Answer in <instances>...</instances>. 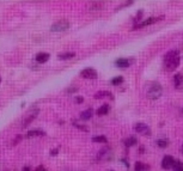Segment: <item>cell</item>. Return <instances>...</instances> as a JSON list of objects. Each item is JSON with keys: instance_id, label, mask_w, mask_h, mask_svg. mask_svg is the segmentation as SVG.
<instances>
[{"instance_id": "cell-1", "label": "cell", "mask_w": 183, "mask_h": 171, "mask_svg": "<svg viewBox=\"0 0 183 171\" xmlns=\"http://www.w3.org/2000/svg\"><path fill=\"white\" fill-rule=\"evenodd\" d=\"M181 62V58L177 50H170L164 55V65L168 71H175Z\"/></svg>"}, {"instance_id": "cell-2", "label": "cell", "mask_w": 183, "mask_h": 171, "mask_svg": "<svg viewBox=\"0 0 183 171\" xmlns=\"http://www.w3.org/2000/svg\"><path fill=\"white\" fill-rule=\"evenodd\" d=\"M163 93V87L159 83H152L147 89V97L150 100H158Z\"/></svg>"}, {"instance_id": "cell-3", "label": "cell", "mask_w": 183, "mask_h": 171, "mask_svg": "<svg viewBox=\"0 0 183 171\" xmlns=\"http://www.w3.org/2000/svg\"><path fill=\"white\" fill-rule=\"evenodd\" d=\"M164 19V16H160V17H152V18H147L146 21L144 22H140L138 24L134 25V28H132V30H136V29H140V28H144V27H147V25H152L154 23L159 22V21H163Z\"/></svg>"}, {"instance_id": "cell-4", "label": "cell", "mask_w": 183, "mask_h": 171, "mask_svg": "<svg viewBox=\"0 0 183 171\" xmlns=\"http://www.w3.org/2000/svg\"><path fill=\"white\" fill-rule=\"evenodd\" d=\"M134 129H135L136 133H139V134H141V135H144V137H150V135H151V128H150L146 123L138 122V123L135 125Z\"/></svg>"}, {"instance_id": "cell-5", "label": "cell", "mask_w": 183, "mask_h": 171, "mask_svg": "<svg viewBox=\"0 0 183 171\" xmlns=\"http://www.w3.org/2000/svg\"><path fill=\"white\" fill-rule=\"evenodd\" d=\"M69 28V23L67 21H59L56 23H54L50 28L52 31H65Z\"/></svg>"}, {"instance_id": "cell-6", "label": "cell", "mask_w": 183, "mask_h": 171, "mask_svg": "<svg viewBox=\"0 0 183 171\" xmlns=\"http://www.w3.org/2000/svg\"><path fill=\"white\" fill-rule=\"evenodd\" d=\"M80 75L85 79H97L98 74H97V71L93 68H85L80 72Z\"/></svg>"}, {"instance_id": "cell-7", "label": "cell", "mask_w": 183, "mask_h": 171, "mask_svg": "<svg viewBox=\"0 0 183 171\" xmlns=\"http://www.w3.org/2000/svg\"><path fill=\"white\" fill-rule=\"evenodd\" d=\"M174 164H175L174 157H171V156H165V157L163 158V162H162V168L165 169V170H169V169H172V168H174Z\"/></svg>"}, {"instance_id": "cell-8", "label": "cell", "mask_w": 183, "mask_h": 171, "mask_svg": "<svg viewBox=\"0 0 183 171\" xmlns=\"http://www.w3.org/2000/svg\"><path fill=\"white\" fill-rule=\"evenodd\" d=\"M130 64H132V60L130 59H117L116 61H115V65L119 67V68H127V67H129L130 66Z\"/></svg>"}, {"instance_id": "cell-9", "label": "cell", "mask_w": 183, "mask_h": 171, "mask_svg": "<svg viewBox=\"0 0 183 171\" xmlns=\"http://www.w3.org/2000/svg\"><path fill=\"white\" fill-rule=\"evenodd\" d=\"M48 60H49V54L48 53H38L36 55V61L40 62V64H44Z\"/></svg>"}, {"instance_id": "cell-10", "label": "cell", "mask_w": 183, "mask_h": 171, "mask_svg": "<svg viewBox=\"0 0 183 171\" xmlns=\"http://www.w3.org/2000/svg\"><path fill=\"white\" fill-rule=\"evenodd\" d=\"M105 97H109V98H113L111 93L109 91H98L96 95H95V98L96 100H101V98H105Z\"/></svg>"}, {"instance_id": "cell-11", "label": "cell", "mask_w": 183, "mask_h": 171, "mask_svg": "<svg viewBox=\"0 0 183 171\" xmlns=\"http://www.w3.org/2000/svg\"><path fill=\"white\" fill-rule=\"evenodd\" d=\"M92 114H93V110L92 109H88V110H85V111L82 112L80 119L84 120V121H88V120H90L92 117Z\"/></svg>"}, {"instance_id": "cell-12", "label": "cell", "mask_w": 183, "mask_h": 171, "mask_svg": "<svg viewBox=\"0 0 183 171\" xmlns=\"http://www.w3.org/2000/svg\"><path fill=\"white\" fill-rule=\"evenodd\" d=\"M109 112V105L108 104H103L101 108H98L97 110V115L98 116H103V115H107Z\"/></svg>"}, {"instance_id": "cell-13", "label": "cell", "mask_w": 183, "mask_h": 171, "mask_svg": "<svg viewBox=\"0 0 183 171\" xmlns=\"http://www.w3.org/2000/svg\"><path fill=\"white\" fill-rule=\"evenodd\" d=\"M136 142H138L136 138H135V137H130V138H128V139L124 141V145H126V147H130V146L136 145Z\"/></svg>"}, {"instance_id": "cell-14", "label": "cell", "mask_w": 183, "mask_h": 171, "mask_svg": "<svg viewBox=\"0 0 183 171\" xmlns=\"http://www.w3.org/2000/svg\"><path fill=\"white\" fill-rule=\"evenodd\" d=\"M174 83H175V85H176V86L182 85V83H183V74L182 73H177V74L175 75V78H174Z\"/></svg>"}, {"instance_id": "cell-15", "label": "cell", "mask_w": 183, "mask_h": 171, "mask_svg": "<svg viewBox=\"0 0 183 171\" xmlns=\"http://www.w3.org/2000/svg\"><path fill=\"white\" fill-rule=\"evenodd\" d=\"M73 56H75L74 53H62V54H59L58 58L60 60H68V59H72Z\"/></svg>"}, {"instance_id": "cell-16", "label": "cell", "mask_w": 183, "mask_h": 171, "mask_svg": "<svg viewBox=\"0 0 183 171\" xmlns=\"http://www.w3.org/2000/svg\"><path fill=\"white\" fill-rule=\"evenodd\" d=\"M149 170L147 165H144L141 162H136L135 163V171H146Z\"/></svg>"}, {"instance_id": "cell-17", "label": "cell", "mask_w": 183, "mask_h": 171, "mask_svg": "<svg viewBox=\"0 0 183 171\" xmlns=\"http://www.w3.org/2000/svg\"><path fill=\"white\" fill-rule=\"evenodd\" d=\"M92 141L93 142H99V144H105V142H108V139L107 137H104V135H99V137H93L92 138Z\"/></svg>"}, {"instance_id": "cell-18", "label": "cell", "mask_w": 183, "mask_h": 171, "mask_svg": "<svg viewBox=\"0 0 183 171\" xmlns=\"http://www.w3.org/2000/svg\"><path fill=\"white\" fill-rule=\"evenodd\" d=\"M36 116H37V112H34V114H31L29 117H27V119L23 121V127H27L28 125H30V122L36 117Z\"/></svg>"}, {"instance_id": "cell-19", "label": "cell", "mask_w": 183, "mask_h": 171, "mask_svg": "<svg viewBox=\"0 0 183 171\" xmlns=\"http://www.w3.org/2000/svg\"><path fill=\"white\" fill-rule=\"evenodd\" d=\"M46 133L44 132H42V131H30L28 134H27V137H35V135H38V137H43Z\"/></svg>"}, {"instance_id": "cell-20", "label": "cell", "mask_w": 183, "mask_h": 171, "mask_svg": "<svg viewBox=\"0 0 183 171\" xmlns=\"http://www.w3.org/2000/svg\"><path fill=\"white\" fill-rule=\"evenodd\" d=\"M174 171H183V164L180 160H175V164H174Z\"/></svg>"}, {"instance_id": "cell-21", "label": "cell", "mask_w": 183, "mask_h": 171, "mask_svg": "<svg viewBox=\"0 0 183 171\" xmlns=\"http://www.w3.org/2000/svg\"><path fill=\"white\" fill-rule=\"evenodd\" d=\"M122 81H123V78H122V77H116V78H113V79L110 80V84H111V85H119V84H121Z\"/></svg>"}, {"instance_id": "cell-22", "label": "cell", "mask_w": 183, "mask_h": 171, "mask_svg": "<svg viewBox=\"0 0 183 171\" xmlns=\"http://www.w3.org/2000/svg\"><path fill=\"white\" fill-rule=\"evenodd\" d=\"M73 126H74V127H77V128H79L80 131H84V132H89V127H86V126H83V125H79L78 122H73Z\"/></svg>"}, {"instance_id": "cell-23", "label": "cell", "mask_w": 183, "mask_h": 171, "mask_svg": "<svg viewBox=\"0 0 183 171\" xmlns=\"http://www.w3.org/2000/svg\"><path fill=\"white\" fill-rule=\"evenodd\" d=\"M157 145H158L159 147H162V148H165V147L168 146V141H166V140H158V141H157Z\"/></svg>"}, {"instance_id": "cell-24", "label": "cell", "mask_w": 183, "mask_h": 171, "mask_svg": "<svg viewBox=\"0 0 183 171\" xmlns=\"http://www.w3.org/2000/svg\"><path fill=\"white\" fill-rule=\"evenodd\" d=\"M141 16H143V11L140 10V11H138V14H136V17L134 18V22L136 23V22H138V21L140 19V17H141Z\"/></svg>"}, {"instance_id": "cell-25", "label": "cell", "mask_w": 183, "mask_h": 171, "mask_svg": "<svg viewBox=\"0 0 183 171\" xmlns=\"http://www.w3.org/2000/svg\"><path fill=\"white\" fill-rule=\"evenodd\" d=\"M77 91H78V89H77V87H71V89L66 90V92H67V93H69V92H77Z\"/></svg>"}, {"instance_id": "cell-26", "label": "cell", "mask_w": 183, "mask_h": 171, "mask_svg": "<svg viewBox=\"0 0 183 171\" xmlns=\"http://www.w3.org/2000/svg\"><path fill=\"white\" fill-rule=\"evenodd\" d=\"M74 101H75V103H83L84 102V98L83 97H75Z\"/></svg>"}, {"instance_id": "cell-27", "label": "cell", "mask_w": 183, "mask_h": 171, "mask_svg": "<svg viewBox=\"0 0 183 171\" xmlns=\"http://www.w3.org/2000/svg\"><path fill=\"white\" fill-rule=\"evenodd\" d=\"M21 139H22V135H18V137H17L16 139H14V140H13V144H18V141H19Z\"/></svg>"}, {"instance_id": "cell-28", "label": "cell", "mask_w": 183, "mask_h": 171, "mask_svg": "<svg viewBox=\"0 0 183 171\" xmlns=\"http://www.w3.org/2000/svg\"><path fill=\"white\" fill-rule=\"evenodd\" d=\"M35 171H47V170H46V168H43V166H37Z\"/></svg>"}, {"instance_id": "cell-29", "label": "cell", "mask_w": 183, "mask_h": 171, "mask_svg": "<svg viewBox=\"0 0 183 171\" xmlns=\"http://www.w3.org/2000/svg\"><path fill=\"white\" fill-rule=\"evenodd\" d=\"M56 153H58V150H52V152H50L52 156H54V154H56Z\"/></svg>"}, {"instance_id": "cell-30", "label": "cell", "mask_w": 183, "mask_h": 171, "mask_svg": "<svg viewBox=\"0 0 183 171\" xmlns=\"http://www.w3.org/2000/svg\"><path fill=\"white\" fill-rule=\"evenodd\" d=\"M23 171H30V168H29V166H25V168H23Z\"/></svg>"}, {"instance_id": "cell-31", "label": "cell", "mask_w": 183, "mask_h": 171, "mask_svg": "<svg viewBox=\"0 0 183 171\" xmlns=\"http://www.w3.org/2000/svg\"><path fill=\"white\" fill-rule=\"evenodd\" d=\"M181 152L183 153V145H182V147H181Z\"/></svg>"}, {"instance_id": "cell-32", "label": "cell", "mask_w": 183, "mask_h": 171, "mask_svg": "<svg viewBox=\"0 0 183 171\" xmlns=\"http://www.w3.org/2000/svg\"><path fill=\"white\" fill-rule=\"evenodd\" d=\"M0 81H1V77H0Z\"/></svg>"}, {"instance_id": "cell-33", "label": "cell", "mask_w": 183, "mask_h": 171, "mask_svg": "<svg viewBox=\"0 0 183 171\" xmlns=\"http://www.w3.org/2000/svg\"><path fill=\"white\" fill-rule=\"evenodd\" d=\"M109 171H114V170H109Z\"/></svg>"}]
</instances>
